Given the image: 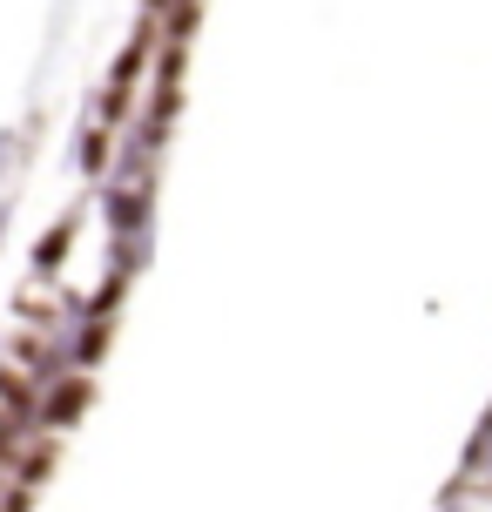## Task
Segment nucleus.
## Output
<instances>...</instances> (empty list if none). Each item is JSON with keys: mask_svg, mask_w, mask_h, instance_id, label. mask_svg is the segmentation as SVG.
Listing matches in <instances>:
<instances>
[{"mask_svg": "<svg viewBox=\"0 0 492 512\" xmlns=\"http://www.w3.org/2000/svg\"><path fill=\"white\" fill-rule=\"evenodd\" d=\"M108 223L115 230H142V196H108Z\"/></svg>", "mask_w": 492, "mask_h": 512, "instance_id": "1", "label": "nucleus"}, {"mask_svg": "<svg viewBox=\"0 0 492 512\" xmlns=\"http://www.w3.org/2000/svg\"><path fill=\"white\" fill-rule=\"evenodd\" d=\"M486 452H492V411H486V425H479V438H472V465L486 459Z\"/></svg>", "mask_w": 492, "mask_h": 512, "instance_id": "3", "label": "nucleus"}, {"mask_svg": "<svg viewBox=\"0 0 492 512\" xmlns=\"http://www.w3.org/2000/svg\"><path fill=\"white\" fill-rule=\"evenodd\" d=\"M0 230H7V209H0Z\"/></svg>", "mask_w": 492, "mask_h": 512, "instance_id": "4", "label": "nucleus"}, {"mask_svg": "<svg viewBox=\"0 0 492 512\" xmlns=\"http://www.w3.org/2000/svg\"><path fill=\"white\" fill-rule=\"evenodd\" d=\"M14 162H21V135H0V176H7Z\"/></svg>", "mask_w": 492, "mask_h": 512, "instance_id": "2", "label": "nucleus"}]
</instances>
